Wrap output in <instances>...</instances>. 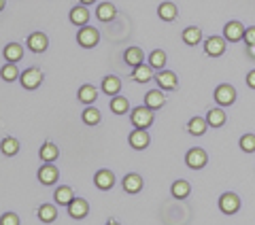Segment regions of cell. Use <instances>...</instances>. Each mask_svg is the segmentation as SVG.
<instances>
[{
    "mask_svg": "<svg viewBox=\"0 0 255 225\" xmlns=\"http://www.w3.org/2000/svg\"><path fill=\"white\" fill-rule=\"evenodd\" d=\"M94 183H96V187L102 189V191H109V189H113V185H115V174L111 172V170H98L94 176Z\"/></svg>",
    "mask_w": 255,
    "mask_h": 225,
    "instance_id": "4fadbf2b",
    "label": "cell"
},
{
    "mask_svg": "<svg viewBox=\"0 0 255 225\" xmlns=\"http://www.w3.org/2000/svg\"><path fill=\"white\" fill-rule=\"evenodd\" d=\"M0 75H2V81H6V83H13L17 77H21L19 70H17V64H15V62H6L4 66H2V70H0Z\"/></svg>",
    "mask_w": 255,
    "mask_h": 225,
    "instance_id": "d6a6232c",
    "label": "cell"
},
{
    "mask_svg": "<svg viewBox=\"0 0 255 225\" xmlns=\"http://www.w3.org/2000/svg\"><path fill=\"white\" fill-rule=\"evenodd\" d=\"M241 149L245 151V153H253L255 151V134L241 136Z\"/></svg>",
    "mask_w": 255,
    "mask_h": 225,
    "instance_id": "8d00e7d4",
    "label": "cell"
},
{
    "mask_svg": "<svg viewBox=\"0 0 255 225\" xmlns=\"http://www.w3.org/2000/svg\"><path fill=\"white\" fill-rule=\"evenodd\" d=\"M238 208H241V198L232 191H226L221 198H219V211L223 215H236Z\"/></svg>",
    "mask_w": 255,
    "mask_h": 225,
    "instance_id": "8992f818",
    "label": "cell"
},
{
    "mask_svg": "<svg viewBox=\"0 0 255 225\" xmlns=\"http://www.w3.org/2000/svg\"><path fill=\"white\" fill-rule=\"evenodd\" d=\"M206 121H209V127H221L228 121V115L221 109H211L206 112Z\"/></svg>",
    "mask_w": 255,
    "mask_h": 225,
    "instance_id": "484cf974",
    "label": "cell"
},
{
    "mask_svg": "<svg viewBox=\"0 0 255 225\" xmlns=\"http://www.w3.org/2000/svg\"><path fill=\"white\" fill-rule=\"evenodd\" d=\"M87 21H90V11L85 9V4L75 6L70 11V23H75V26H87Z\"/></svg>",
    "mask_w": 255,
    "mask_h": 225,
    "instance_id": "603a6c76",
    "label": "cell"
},
{
    "mask_svg": "<svg viewBox=\"0 0 255 225\" xmlns=\"http://www.w3.org/2000/svg\"><path fill=\"white\" fill-rule=\"evenodd\" d=\"M115 15H117V9H115V4H111V2H102V4H98V9H96V17L100 21H111V19H115Z\"/></svg>",
    "mask_w": 255,
    "mask_h": 225,
    "instance_id": "4316f807",
    "label": "cell"
},
{
    "mask_svg": "<svg viewBox=\"0 0 255 225\" xmlns=\"http://www.w3.org/2000/svg\"><path fill=\"white\" fill-rule=\"evenodd\" d=\"M2 225H19V217L15 213H4L2 215Z\"/></svg>",
    "mask_w": 255,
    "mask_h": 225,
    "instance_id": "74e56055",
    "label": "cell"
},
{
    "mask_svg": "<svg viewBox=\"0 0 255 225\" xmlns=\"http://www.w3.org/2000/svg\"><path fill=\"white\" fill-rule=\"evenodd\" d=\"M58 179H60V170L53 162H45L41 168H38V181L43 185H53Z\"/></svg>",
    "mask_w": 255,
    "mask_h": 225,
    "instance_id": "9c48e42d",
    "label": "cell"
},
{
    "mask_svg": "<svg viewBox=\"0 0 255 225\" xmlns=\"http://www.w3.org/2000/svg\"><path fill=\"white\" fill-rule=\"evenodd\" d=\"M157 15H159V19H164V21H174L179 15V9L174 2H162L157 6Z\"/></svg>",
    "mask_w": 255,
    "mask_h": 225,
    "instance_id": "ffe728a7",
    "label": "cell"
},
{
    "mask_svg": "<svg viewBox=\"0 0 255 225\" xmlns=\"http://www.w3.org/2000/svg\"><path fill=\"white\" fill-rule=\"evenodd\" d=\"M79 2H81V4H94L96 0H79Z\"/></svg>",
    "mask_w": 255,
    "mask_h": 225,
    "instance_id": "b9f144b4",
    "label": "cell"
},
{
    "mask_svg": "<svg viewBox=\"0 0 255 225\" xmlns=\"http://www.w3.org/2000/svg\"><path fill=\"white\" fill-rule=\"evenodd\" d=\"M19 81H21V85H23V90H36V87L43 83V70L36 68V66H32V68H28V70L21 72Z\"/></svg>",
    "mask_w": 255,
    "mask_h": 225,
    "instance_id": "3957f363",
    "label": "cell"
},
{
    "mask_svg": "<svg viewBox=\"0 0 255 225\" xmlns=\"http://www.w3.org/2000/svg\"><path fill=\"white\" fill-rule=\"evenodd\" d=\"M149 64H151L153 68H159V70H162V68H164V64H166V51H162V49L151 51V55H149Z\"/></svg>",
    "mask_w": 255,
    "mask_h": 225,
    "instance_id": "d590c367",
    "label": "cell"
},
{
    "mask_svg": "<svg viewBox=\"0 0 255 225\" xmlns=\"http://www.w3.org/2000/svg\"><path fill=\"white\" fill-rule=\"evenodd\" d=\"M245 32H247V28L243 26L241 21H228L226 26H223V36H226L228 43L245 41Z\"/></svg>",
    "mask_w": 255,
    "mask_h": 225,
    "instance_id": "52a82bcc",
    "label": "cell"
},
{
    "mask_svg": "<svg viewBox=\"0 0 255 225\" xmlns=\"http://www.w3.org/2000/svg\"><path fill=\"white\" fill-rule=\"evenodd\" d=\"M53 198H55V204H60V206H68V204L75 200V191L70 189L68 185H60V187L55 189Z\"/></svg>",
    "mask_w": 255,
    "mask_h": 225,
    "instance_id": "ac0fdd59",
    "label": "cell"
},
{
    "mask_svg": "<svg viewBox=\"0 0 255 225\" xmlns=\"http://www.w3.org/2000/svg\"><path fill=\"white\" fill-rule=\"evenodd\" d=\"M215 100H217V104H221V107H230V104L236 102V90L230 83H223L215 90Z\"/></svg>",
    "mask_w": 255,
    "mask_h": 225,
    "instance_id": "ba28073f",
    "label": "cell"
},
{
    "mask_svg": "<svg viewBox=\"0 0 255 225\" xmlns=\"http://www.w3.org/2000/svg\"><path fill=\"white\" fill-rule=\"evenodd\" d=\"M142 60H145V53H142L140 47H128V49L124 51V62L128 64V66H138V64H142Z\"/></svg>",
    "mask_w": 255,
    "mask_h": 225,
    "instance_id": "e0dca14e",
    "label": "cell"
},
{
    "mask_svg": "<svg viewBox=\"0 0 255 225\" xmlns=\"http://www.w3.org/2000/svg\"><path fill=\"white\" fill-rule=\"evenodd\" d=\"M183 43L185 45H189V47H194V45H198L202 41V30L198 28V26H189V28H185L183 30Z\"/></svg>",
    "mask_w": 255,
    "mask_h": 225,
    "instance_id": "7402d4cb",
    "label": "cell"
},
{
    "mask_svg": "<svg viewBox=\"0 0 255 225\" xmlns=\"http://www.w3.org/2000/svg\"><path fill=\"white\" fill-rule=\"evenodd\" d=\"M247 53H249L251 58L255 60V45H249V47H247Z\"/></svg>",
    "mask_w": 255,
    "mask_h": 225,
    "instance_id": "60d3db41",
    "label": "cell"
},
{
    "mask_svg": "<svg viewBox=\"0 0 255 225\" xmlns=\"http://www.w3.org/2000/svg\"><path fill=\"white\" fill-rule=\"evenodd\" d=\"M245 43H247V47H249V45H255V26L247 28V32H245Z\"/></svg>",
    "mask_w": 255,
    "mask_h": 225,
    "instance_id": "f35d334b",
    "label": "cell"
},
{
    "mask_svg": "<svg viewBox=\"0 0 255 225\" xmlns=\"http://www.w3.org/2000/svg\"><path fill=\"white\" fill-rule=\"evenodd\" d=\"M149 142H151V138H149V134H147L145 127H136V130L130 132V147L132 149L142 151V149L149 147Z\"/></svg>",
    "mask_w": 255,
    "mask_h": 225,
    "instance_id": "8fae6325",
    "label": "cell"
},
{
    "mask_svg": "<svg viewBox=\"0 0 255 225\" xmlns=\"http://www.w3.org/2000/svg\"><path fill=\"white\" fill-rule=\"evenodd\" d=\"M145 104H147L149 109L157 111V109H162L164 104H166V96L162 94V90H151V92H147V96H145Z\"/></svg>",
    "mask_w": 255,
    "mask_h": 225,
    "instance_id": "d6986e66",
    "label": "cell"
},
{
    "mask_svg": "<svg viewBox=\"0 0 255 225\" xmlns=\"http://www.w3.org/2000/svg\"><path fill=\"white\" fill-rule=\"evenodd\" d=\"M130 119H132V125L134 127H147L153 123V109H149L147 104H140V107H136L132 112H130Z\"/></svg>",
    "mask_w": 255,
    "mask_h": 225,
    "instance_id": "6da1fadb",
    "label": "cell"
},
{
    "mask_svg": "<svg viewBox=\"0 0 255 225\" xmlns=\"http://www.w3.org/2000/svg\"><path fill=\"white\" fill-rule=\"evenodd\" d=\"M19 151V140L17 138H2V155L13 157Z\"/></svg>",
    "mask_w": 255,
    "mask_h": 225,
    "instance_id": "e575fe53",
    "label": "cell"
},
{
    "mask_svg": "<svg viewBox=\"0 0 255 225\" xmlns=\"http://www.w3.org/2000/svg\"><path fill=\"white\" fill-rule=\"evenodd\" d=\"M77 41L81 47H85V49H94V47L100 43V32H98V28L81 26V30L77 32Z\"/></svg>",
    "mask_w": 255,
    "mask_h": 225,
    "instance_id": "7a4b0ae2",
    "label": "cell"
},
{
    "mask_svg": "<svg viewBox=\"0 0 255 225\" xmlns=\"http://www.w3.org/2000/svg\"><path fill=\"white\" fill-rule=\"evenodd\" d=\"M102 92H105L107 96H117L119 92H122V79H117L113 75H109L102 79Z\"/></svg>",
    "mask_w": 255,
    "mask_h": 225,
    "instance_id": "44dd1931",
    "label": "cell"
},
{
    "mask_svg": "<svg viewBox=\"0 0 255 225\" xmlns=\"http://www.w3.org/2000/svg\"><path fill=\"white\" fill-rule=\"evenodd\" d=\"M209 162V155H206V151L196 147V149H189L187 155H185V164L191 168V170H202Z\"/></svg>",
    "mask_w": 255,
    "mask_h": 225,
    "instance_id": "277c9868",
    "label": "cell"
},
{
    "mask_svg": "<svg viewBox=\"0 0 255 225\" xmlns=\"http://www.w3.org/2000/svg\"><path fill=\"white\" fill-rule=\"evenodd\" d=\"M155 81L159 85V90H177V85H179L177 75L170 72V70H159V75L155 77Z\"/></svg>",
    "mask_w": 255,
    "mask_h": 225,
    "instance_id": "5bb4252c",
    "label": "cell"
},
{
    "mask_svg": "<svg viewBox=\"0 0 255 225\" xmlns=\"http://www.w3.org/2000/svg\"><path fill=\"white\" fill-rule=\"evenodd\" d=\"M132 79L136 83H147V81H151L153 79V66L151 64H138V66H134L132 68Z\"/></svg>",
    "mask_w": 255,
    "mask_h": 225,
    "instance_id": "9a60e30c",
    "label": "cell"
},
{
    "mask_svg": "<svg viewBox=\"0 0 255 225\" xmlns=\"http://www.w3.org/2000/svg\"><path fill=\"white\" fill-rule=\"evenodd\" d=\"M77 96H79V100H81L83 104H94L96 98H98V90H96L94 85H81Z\"/></svg>",
    "mask_w": 255,
    "mask_h": 225,
    "instance_id": "f1b7e54d",
    "label": "cell"
},
{
    "mask_svg": "<svg viewBox=\"0 0 255 225\" xmlns=\"http://www.w3.org/2000/svg\"><path fill=\"white\" fill-rule=\"evenodd\" d=\"M247 85H249L251 90H255V70H251L249 75H247Z\"/></svg>",
    "mask_w": 255,
    "mask_h": 225,
    "instance_id": "ab89813d",
    "label": "cell"
},
{
    "mask_svg": "<svg viewBox=\"0 0 255 225\" xmlns=\"http://www.w3.org/2000/svg\"><path fill=\"white\" fill-rule=\"evenodd\" d=\"M55 219H58V208H55L53 204H43L41 208H38V221L53 223Z\"/></svg>",
    "mask_w": 255,
    "mask_h": 225,
    "instance_id": "f546056e",
    "label": "cell"
},
{
    "mask_svg": "<svg viewBox=\"0 0 255 225\" xmlns=\"http://www.w3.org/2000/svg\"><path fill=\"white\" fill-rule=\"evenodd\" d=\"M128 109H130V102L124 96H113L111 98V111L115 112V115H126Z\"/></svg>",
    "mask_w": 255,
    "mask_h": 225,
    "instance_id": "1f68e13d",
    "label": "cell"
},
{
    "mask_svg": "<svg viewBox=\"0 0 255 225\" xmlns=\"http://www.w3.org/2000/svg\"><path fill=\"white\" fill-rule=\"evenodd\" d=\"M122 185H124L126 194H138V191L142 189V179H140V174L130 172V174L124 176V183Z\"/></svg>",
    "mask_w": 255,
    "mask_h": 225,
    "instance_id": "2e32d148",
    "label": "cell"
},
{
    "mask_svg": "<svg viewBox=\"0 0 255 225\" xmlns=\"http://www.w3.org/2000/svg\"><path fill=\"white\" fill-rule=\"evenodd\" d=\"M2 55H4L6 62H19L23 58V47L19 43H9V45L4 47Z\"/></svg>",
    "mask_w": 255,
    "mask_h": 225,
    "instance_id": "cb8c5ba5",
    "label": "cell"
},
{
    "mask_svg": "<svg viewBox=\"0 0 255 225\" xmlns=\"http://www.w3.org/2000/svg\"><path fill=\"white\" fill-rule=\"evenodd\" d=\"M189 191H191V187H189V183L187 181H174L172 183V187H170V194H172V198H177V200H185L187 196H189Z\"/></svg>",
    "mask_w": 255,
    "mask_h": 225,
    "instance_id": "4dcf8cb0",
    "label": "cell"
},
{
    "mask_svg": "<svg viewBox=\"0 0 255 225\" xmlns=\"http://www.w3.org/2000/svg\"><path fill=\"white\" fill-rule=\"evenodd\" d=\"M28 47H30V51H34V53H43V51H47V47H49V38H47V34H43V32H32L28 36Z\"/></svg>",
    "mask_w": 255,
    "mask_h": 225,
    "instance_id": "7c38bea8",
    "label": "cell"
},
{
    "mask_svg": "<svg viewBox=\"0 0 255 225\" xmlns=\"http://www.w3.org/2000/svg\"><path fill=\"white\" fill-rule=\"evenodd\" d=\"M38 155H41L43 162H55L60 157V147H55L53 142H45L41 151H38Z\"/></svg>",
    "mask_w": 255,
    "mask_h": 225,
    "instance_id": "83f0119b",
    "label": "cell"
},
{
    "mask_svg": "<svg viewBox=\"0 0 255 225\" xmlns=\"http://www.w3.org/2000/svg\"><path fill=\"white\" fill-rule=\"evenodd\" d=\"M226 36H209L204 41V51L206 55H211V58H219V55L226 53Z\"/></svg>",
    "mask_w": 255,
    "mask_h": 225,
    "instance_id": "5b68a950",
    "label": "cell"
},
{
    "mask_svg": "<svg viewBox=\"0 0 255 225\" xmlns=\"http://www.w3.org/2000/svg\"><path fill=\"white\" fill-rule=\"evenodd\" d=\"M206 127H209V121L202 117H191L189 123H187V132L191 136H202L206 132Z\"/></svg>",
    "mask_w": 255,
    "mask_h": 225,
    "instance_id": "d4e9b609",
    "label": "cell"
},
{
    "mask_svg": "<svg viewBox=\"0 0 255 225\" xmlns=\"http://www.w3.org/2000/svg\"><path fill=\"white\" fill-rule=\"evenodd\" d=\"M100 119H102V115H100V111L96 109V107H90V109L83 111V123H87V125H98Z\"/></svg>",
    "mask_w": 255,
    "mask_h": 225,
    "instance_id": "836d02e7",
    "label": "cell"
},
{
    "mask_svg": "<svg viewBox=\"0 0 255 225\" xmlns=\"http://www.w3.org/2000/svg\"><path fill=\"white\" fill-rule=\"evenodd\" d=\"M66 208H68L70 219H75V221L85 219L87 213H90V204H87V200H83V198H75Z\"/></svg>",
    "mask_w": 255,
    "mask_h": 225,
    "instance_id": "30bf717a",
    "label": "cell"
}]
</instances>
